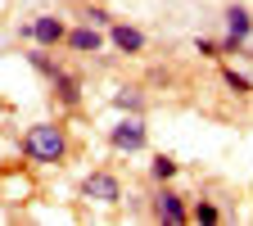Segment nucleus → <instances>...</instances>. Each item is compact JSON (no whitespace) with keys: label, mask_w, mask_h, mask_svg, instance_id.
<instances>
[{"label":"nucleus","mask_w":253,"mask_h":226,"mask_svg":"<svg viewBox=\"0 0 253 226\" xmlns=\"http://www.w3.org/2000/svg\"><path fill=\"white\" fill-rule=\"evenodd\" d=\"M176 172H181V163H176L172 154H154V163H149V181H154V185H163V181H172Z\"/></svg>","instance_id":"ddd939ff"},{"label":"nucleus","mask_w":253,"mask_h":226,"mask_svg":"<svg viewBox=\"0 0 253 226\" xmlns=\"http://www.w3.org/2000/svg\"><path fill=\"white\" fill-rule=\"evenodd\" d=\"M68 127H59V122H37V127H27L23 140H18V154L27 158V163H37V168H54L68 158Z\"/></svg>","instance_id":"f257e3e1"},{"label":"nucleus","mask_w":253,"mask_h":226,"mask_svg":"<svg viewBox=\"0 0 253 226\" xmlns=\"http://www.w3.org/2000/svg\"><path fill=\"white\" fill-rule=\"evenodd\" d=\"M109 145H113L118 154H140V149L149 145V127H145V118H140V113H122V118L109 127Z\"/></svg>","instance_id":"7ed1b4c3"},{"label":"nucleus","mask_w":253,"mask_h":226,"mask_svg":"<svg viewBox=\"0 0 253 226\" xmlns=\"http://www.w3.org/2000/svg\"><path fill=\"white\" fill-rule=\"evenodd\" d=\"M195 50H199L204 59H221V45H217V41H208V37H199V41H195Z\"/></svg>","instance_id":"dca6fc26"},{"label":"nucleus","mask_w":253,"mask_h":226,"mask_svg":"<svg viewBox=\"0 0 253 226\" xmlns=\"http://www.w3.org/2000/svg\"><path fill=\"white\" fill-rule=\"evenodd\" d=\"M226 37L231 41H240V45H249V37H253V14L244 9V5H226Z\"/></svg>","instance_id":"1a4fd4ad"},{"label":"nucleus","mask_w":253,"mask_h":226,"mask_svg":"<svg viewBox=\"0 0 253 226\" xmlns=\"http://www.w3.org/2000/svg\"><path fill=\"white\" fill-rule=\"evenodd\" d=\"M18 37L32 41V45H45V50H59L63 37H68V23H63L59 14H37V18H27L18 27Z\"/></svg>","instance_id":"20e7f679"},{"label":"nucleus","mask_w":253,"mask_h":226,"mask_svg":"<svg viewBox=\"0 0 253 226\" xmlns=\"http://www.w3.org/2000/svg\"><path fill=\"white\" fill-rule=\"evenodd\" d=\"M50 95H54V104L59 109H82V95H86V82H82V73H73V68H59L54 77H50Z\"/></svg>","instance_id":"423d86ee"},{"label":"nucleus","mask_w":253,"mask_h":226,"mask_svg":"<svg viewBox=\"0 0 253 226\" xmlns=\"http://www.w3.org/2000/svg\"><path fill=\"white\" fill-rule=\"evenodd\" d=\"M149 217L163 222V226H185L190 222V199L181 190H172V181H163V185H154V195H149Z\"/></svg>","instance_id":"f03ea898"},{"label":"nucleus","mask_w":253,"mask_h":226,"mask_svg":"<svg viewBox=\"0 0 253 226\" xmlns=\"http://www.w3.org/2000/svg\"><path fill=\"white\" fill-rule=\"evenodd\" d=\"M82 199L100 204V208H118V204H122V181H118L109 168H95V172L82 181Z\"/></svg>","instance_id":"39448f33"},{"label":"nucleus","mask_w":253,"mask_h":226,"mask_svg":"<svg viewBox=\"0 0 253 226\" xmlns=\"http://www.w3.org/2000/svg\"><path fill=\"white\" fill-rule=\"evenodd\" d=\"M104 41H109V32H104V27H90V23L68 27V37H63V45H68L73 54H100Z\"/></svg>","instance_id":"0eeeda50"},{"label":"nucleus","mask_w":253,"mask_h":226,"mask_svg":"<svg viewBox=\"0 0 253 226\" xmlns=\"http://www.w3.org/2000/svg\"><path fill=\"white\" fill-rule=\"evenodd\" d=\"M27 63H32V68H37V73H41L45 82H50V77H54V73L63 68V63H59V59H54V54H50L45 45H32V50H27Z\"/></svg>","instance_id":"9d476101"},{"label":"nucleus","mask_w":253,"mask_h":226,"mask_svg":"<svg viewBox=\"0 0 253 226\" xmlns=\"http://www.w3.org/2000/svg\"><path fill=\"white\" fill-rule=\"evenodd\" d=\"M109 45L118 50V54H145V45H149V37L136 27V23H109Z\"/></svg>","instance_id":"6e6552de"},{"label":"nucleus","mask_w":253,"mask_h":226,"mask_svg":"<svg viewBox=\"0 0 253 226\" xmlns=\"http://www.w3.org/2000/svg\"><path fill=\"white\" fill-rule=\"evenodd\" d=\"M221 82H226V90H231V95H240V100H249V95H253V77H249V73H240V68H231V63L221 68Z\"/></svg>","instance_id":"9b49d317"},{"label":"nucleus","mask_w":253,"mask_h":226,"mask_svg":"<svg viewBox=\"0 0 253 226\" xmlns=\"http://www.w3.org/2000/svg\"><path fill=\"white\" fill-rule=\"evenodd\" d=\"M190 222H199V226H217V222H221V208H217L212 199H195V204H190Z\"/></svg>","instance_id":"4468645a"},{"label":"nucleus","mask_w":253,"mask_h":226,"mask_svg":"<svg viewBox=\"0 0 253 226\" xmlns=\"http://www.w3.org/2000/svg\"><path fill=\"white\" fill-rule=\"evenodd\" d=\"M113 109H118V113H140V118H145V95H140L136 86H122V90L113 95Z\"/></svg>","instance_id":"f8f14e48"},{"label":"nucleus","mask_w":253,"mask_h":226,"mask_svg":"<svg viewBox=\"0 0 253 226\" xmlns=\"http://www.w3.org/2000/svg\"><path fill=\"white\" fill-rule=\"evenodd\" d=\"M82 23H90V27H104V32H109L113 14H109L104 5H86V9H82Z\"/></svg>","instance_id":"2eb2a0df"}]
</instances>
